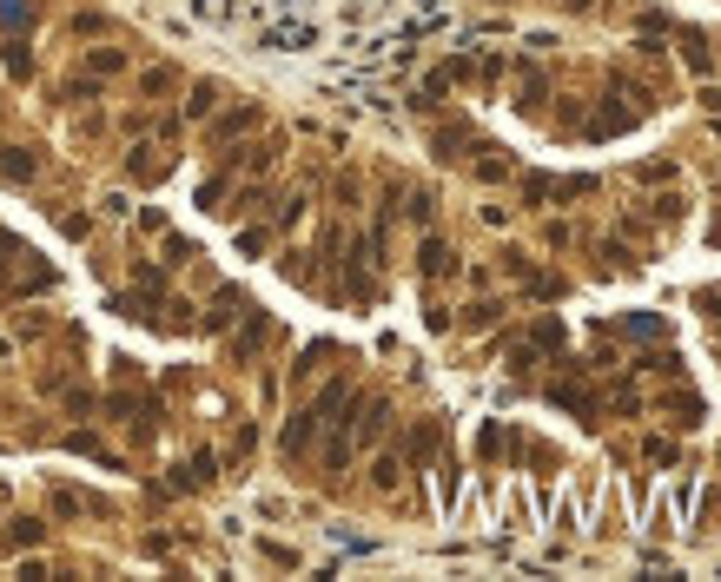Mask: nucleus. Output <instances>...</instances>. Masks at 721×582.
<instances>
[{"label": "nucleus", "mask_w": 721, "mask_h": 582, "mask_svg": "<svg viewBox=\"0 0 721 582\" xmlns=\"http://www.w3.org/2000/svg\"><path fill=\"white\" fill-rule=\"evenodd\" d=\"M0 179L27 185V179H34V153H20V146H0Z\"/></svg>", "instance_id": "nucleus-1"}, {"label": "nucleus", "mask_w": 721, "mask_h": 582, "mask_svg": "<svg viewBox=\"0 0 721 582\" xmlns=\"http://www.w3.org/2000/svg\"><path fill=\"white\" fill-rule=\"evenodd\" d=\"M312 424H318V410H304V418H292V424H285V457H298L304 443H312Z\"/></svg>", "instance_id": "nucleus-2"}, {"label": "nucleus", "mask_w": 721, "mask_h": 582, "mask_svg": "<svg viewBox=\"0 0 721 582\" xmlns=\"http://www.w3.org/2000/svg\"><path fill=\"white\" fill-rule=\"evenodd\" d=\"M596 530H602V536H622V496H616V490L602 496V516H596Z\"/></svg>", "instance_id": "nucleus-3"}, {"label": "nucleus", "mask_w": 721, "mask_h": 582, "mask_svg": "<svg viewBox=\"0 0 721 582\" xmlns=\"http://www.w3.org/2000/svg\"><path fill=\"white\" fill-rule=\"evenodd\" d=\"M245 126H259V106H239L232 120H218V126H212V140H232V132H245Z\"/></svg>", "instance_id": "nucleus-4"}, {"label": "nucleus", "mask_w": 721, "mask_h": 582, "mask_svg": "<svg viewBox=\"0 0 721 582\" xmlns=\"http://www.w3.org/2000/svg\"><path fill=\"white\" fill-rule=\"evenodd\" d=\"M27 543H40V523L34 516H20L14 530H7V549H27Z\"/></svg>", "instance_id": "nucleus-5"}, {"label": "nucleus", "mask_w": 721, "mask_h": 582, "mask_svg": "<svg viewBox=\"0 0 721 582\" xmlns=\"http://www.w3.org/2000/svg\"><path fill=\"white\" fill-rule=\"evenodd\" d=\"M0 20H7V26H27V20H34V0H0Z\"/></svg>", "instance_id": "nucleus-6"}, {"label": "nucleus", "mask_w": 721, "mask_h": 582, "mask_svg": "<svg viewBox=\"0 0 721 582\" xmlns=\"http://www.w3.org/2000/svg\"><path fill=\"white\" fill-rule=\"evenodd\" d=\"M424 271H430V279H437V271H451V252H443L437 238H424Z\"/></svg>", "instance_id": "nucleus-7"}, {"label": "nucleus", "mask_w": 721, "mask_h": 582, "mask_svg": "<svg viewBox=\"0 0 721 582\" xmlns=\"http://www.w3.org/2000/svg\"><path fill=\"white\" fill-rule=\"evenodd\" d=\"M212 100H218L212 87H192V100H186V113H192V120H199V113H212Z\"/></svg>", "instance_id": "nucleus-8"}, {"label": "nucleus", "mask_w": 721, "mask_h": 582, "mask_svg": "<svg viewBox=\"0 0 721 582\" xmlns=\"http://www.w3.org/2000/svg\"><path fill=\"white\" fill-rule=\"evenodd\" d=\"M398 470H404V463H398V457H377V470H371V477H377V483H384V490H391V483H398Z\"/></svg>", "instance_id": "nucleus-9"}, {"label": "nucleus", "mask_w": 721, "mask_h": 582, "mask_svg": "<svg viewBox=\"0 0 721 582\" xmlns=\"http://www.w3.org/2000/svg\"><path fill=\"white\" fill-rule=\"evenodd\" d=\"M536 344L543 351H563V324H536Z\"/></svg>", "instance_id": "nucleus-10"}, {"label": "nucleus", "mask_w": 721, "mask_h": 582, "mask_svg": "<svg viewBox=\"0 0 721 582\" xmlns=\"http://www.w3.org/2000/svg\"><path fill=\"white\" fill-rule=\"evenodd\" d=\"M265 556L279 563V569H298V549H285V543H265Z\"/></svg>", "instance_id": "nucleus-11"}]
</instances>
